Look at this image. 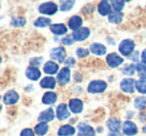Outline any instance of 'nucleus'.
<instances>
[{"label": "nucleus", "instance_id": "f257e3e1", "mask_svg": "<svg viewBox=\"0 0 146 136\" xmlns=\"http://www.w3.org/2000/svg\"><path fill=\"white\" fill-rule=\"evenodd\" d=\"M106 88H107L106 82L102 81V80H94L89 83L87 87V91L89 93H101Z\"/></svg>", "mask_w": 146, "mask_h": 136}, {"label": "nucleus", "instance_id": "f03ea898", "mask_svg": "<svg viewBox=\"0 0 146 136\" xmlns=\"http://www.w3.org/2000/svg\"><path fill=\"white\" fill-rule=\"evenodd\" d=\"M135 47V43L134 41L130 40V39H125V40L121 41L119 45V52L124 56H128L130 55L134 50Z\"/></svg>", "mask_w": 146, "mask_h": 136}, {"label": "nucleus", "instance_id": "7ed1b4c3", "mask_svg": "<svg viewBox=\"0 0 146 136\" xmlns=\"http://www.w3.org/2000/svg\"><path fill=\"white\" fill-rule=\"evenodd\" d=\"M120 88L125 93L132 94L134 93V90L136 88V81L132 78H125L120 83Z\"/></svg>", "mask_w": 146, "mask_h": 136}, {"label": "nucleus", "instance_id": "20e7f679", "mask_svg": "<svg viewBox=\"0 0 146 136\" xmlns=\"http://www.w3.org/2000/svg\"><path fill=\"white\" fill-rule=\"evenodd\" d=\"M57 9V5L55 4L54 2H45V3H42V4L39 6L38 10L40 13L42 14H45V15H52L54 13H56Z\"/></svg>", "mask_w": 146, "mask_h": 136}, {"label": "nucleus", "instance_id": "39448f33", "mask_svg": "<svg viewBox=\"0 0 146 136\" xmlns=\"http://www.w3.org/2000/svg\"><path fill=\"white\" fill-rule=\"evenodd\" d=\"M69 80H70V69L68 67H63L57 74V82L60 85H64L68 83Z\"/></svg>", "mask_w": 146, "mask_h": 136}, {"label": "nucleus", "instance_id": "423d86ee", "mask_svg": "<svg viewBox=\"0 0 146 136\" xmlns=\"http://www.w3.org/2000/svg\"><path fill=\"white\" fill-rule=\"evenodd\" d=\"M106 62L110 67L114 68V67H117L120 64H122L123 58L120 55L116 54V53H111V54L107 55V57H106Z\"/></svg>", "mask_w": 146, "mask_h": 136}, {"label": "nucleus", "instance_id": "0eeeda50", "mask_svg": "<svg viewBox=\"0 0 146 136\" xmlns=\"http://www.w3.org/2000/svg\"><path fill=\"white\" fill-rule=\"evenodd\" d=\"M50 56L53 60L59 61V62H64L65 59V49L63 47H56L50 51Z\"/></svg>", "mask_w": 146, "mask_h": 136}, {"label": "nucleus", "instance_id": "6e6552de", "mask_svg": "<svg viewBox=\"0 0 146 136\" xmlns=\"http://www.w3.org/2000/svg\"><path fill=\"white\" fill-rule=\"evenodd\" d=\"M89 35H90V30L88 28L83 27V28H80L78 30L74 31L72 37L75 41H83L86 38H88Z\"/></svg>", "mask_w": 146, "mask_h": 136}, {"label": "nucleus", "instance_id": "1a4fd4ad", "mask_svg": "<svg viewBox=\"0 0 146 136\" xmlns=\"http://www.w3.org/2000/svg\"><path fill=\"white\" fill-rule=\"evenodd\" d=\"M69 109L72 113L78 114L83 110V103L80 99H71L69 101Z\"/></svg>", "mask_w": 146, "mask_h": 136}, {"label": "nucleus", "instance_id": "9d476101", "mask_svg": "<svg viewBox=\"0 0 146 136\" xmlns=\"http://www.w3.org/2000/svg\"><path fill=\"white\" fill-rule=\"evenodd\" d=\"M78 136H95V131L91 126L85 123H80L78 125Z\"/></svg>", "mask_w": 146, "mask_h": 136}, {"label": "nucleus", "instance_id": "9b49d317", "mask_svg": "<svg viewBox=\"0 0 146 136\" xmlns=\"http://www.w3.org/2000/svg\"><path fill=\"white\" fill-rule=\"evenodd\" d=\"M56 116L59 120H64L67 119V118L70 116V113H69L68 109H67V106L66 104L64 103H61L57 106V109H56Z\"/></svg>", "mask_w": 146, "mask_h": 136}, {"label": "nucleus", "instance_id": "f8f14e48", "mask_svg": "<svg viewBox=\"0 0 146 136\" xmlns=\"http://www.w3.org/2000/svg\"><path fill=\"white\" fill-rule=\"evenodd\" d=\"M26 77L28 78V79L30 80H33V81H36V80H38L39 78H40L41 76V72L40 70L38 69V68H36V67L34 66H30L27 68L26 70Z\"/></svg>", "mask_w": 146, "mask_h": 136}, {"label": "nucleus", "instance_id": "ddd939ff", "mask_svg": "<svg viewBox=\"0 0 146 136\" xmlns=\"http://www.w3.org/2000/svg\"><path fill=\"white\" fill-rule=\"evenodd\" d=\"M19 99L18 93H16L15 91H8L3 97V101L7 105H12V104L16 103Z\"/></svg>", "mask_w": 146, "mask_h": 136}, {"label": "nucleus", "instance_id": "4468645a", "mask_svg": "<svg viewBox=\"0 0 146 136\" xmlns=\"http://www.w3.org/2000/svg\"><path fill=\"white\" fill-rule=\"evenodd\" d=\"M123 132L128 136H132L137 133V126L132 121H125L123 124Z\"/></svg>", "mask_w": 146, "mask_h": 136}, {"label": "nucleus", "instance_id": "2eb2a0df", "mask_svg": "<svg viewBox=\"0 0 146 136\" xmlns=\"http://www.w3.org/2000/svg\"><path fill=\"white\" fill-rule=\"evenodd\" d=\"M55 117V114H54V111H53L52 108H48L47 110L45 111L41 112L40 115H39V121L41 122H49V121H52Z\"/></svg>", "mask_w": 146, "mask_h": 136}, {"label": "nucleus", "instance_id": "dca6fc26", "mask_svg": "<svg viewBox=\"0 0 146 136\" xmlns=\"http://www.w3.org/2000/svg\"><path fill=\"white\" fill-rule=\"evenodd\" d=\"M68 25H69V28L73 31H76L78 29H80L82 25V19L80 18L79 16H72L70 18L68 22Z\"/></svg>", "mask_w": 146, "mask_h": 136}, {"label": "nucleus", "instance_id": "f3484780", "mask_svg": "<svg viewBox=\"0 0 146 136\" xmlns=\"http://www.w3.org/2000/svg\"><path fill=\"white\" fill-rule=\"evenodd\" d=\"M43 69H44V72L47 74H55L59 69V66L57 63L53 62V61H48L44 64V67H43Z\"/></svg>", "mask_w": 146, "mask_h": 136}, {"label": "nucleus", "instance_id": "a211bd4d", "mask_svg": "<svg viewBox=\"0 0 146 136\" xmlns=\"http://www.w3.org/2000/svg\"><path fill=\"white\" fill-rule=\"evenodd\" d=\"M40 85L42 86L43 88L53 89V88H55V85H56V80H55L54 77H50V76H47V77H44L42 80H41Z\"/></svg>", "mask_w": 146, "mask_h": 136}, {"label": "nucleus", "instance_id": "6ab92c4d", "mask_svg": "<svg viewBox=\"0 0 146 136\" xmlns=\"http://www.w3.org/2000/svg\"><path fill=\"white\" fill-rule=\"evenodd\" d=\"M98 12L101 15H110L111 13V5L108 3V1H101L98 5Z\"/></svg>", "mask_w": 146, "mask_h": 136}, {"label": "nucleus", "instance_id": "aec40b11", "mask_svg": "<svg viewBox=\"0 0 146 136\" xmlns=\"http://www.w3.org/2000/svg\"><path fill=\"white\" fill-rule=\"evenodd\" d=\"M90 51L95 55H104L106 53V47L100 43H93L90 46Z\"/></svg>", "mask_w": 146, "mask_h": 136}, {"label": "nucleus", "instance_id": "412c9836", "mask_svg": "<svg viewBox=\"0 0 146 136\" xmlns=\"http://www.w3.org/2000/svg\"><path fill=\"white\" fill-rule=\"evenodd\" d=\"M74 133H75V129L70 125H63L58 130L59 136H70L73 135Z\"/></svg>", "mask_w": 146, "mask_h": 136}, {"label": "nucleus", "instance_id": "4be33fe9", "mask_svg": "<svg viewBox=\"0 0 146 136\" xmlns=\"http://www.w3.org/2000/svg\"><path fill=\"white\" fill-rule=\"evenodd\" d=\"M50 30L56 35H63L67 32L66 26H65L64 24H61V23H58V24H52L50 26Z\"/></svg>", "mask_w": 146, "mask_h": 136}, {"label": "nucleus", "instance_id": "5701e85b", "mask_svg": "<svg viewBox=\"0 0 146 136\" xmlns=\"http://www.w3.org/2000/svg\"><path fill=\"white\" fill-rule=\"evenodd\" d=\"M107 127L111 130L112 132H118L121 128V123L118 119L111 118L107 121Z\"/></svg>", "mask_w": 146, "mask_h": 136}, {"label": "nucleus", "instance_id": "b1692460", "mask_svg": "<svg viewBox=\"0 0 146 136\" xmlns=\"http://www.w3.org/2000/svg\"><path fill=\"white\" fill-rule=\"evenodd\" d=\"M57 99V95L54 93V92H47V93L44 94L42 98V102L44 104H53L55 103Z\"/></svg>", "mask_w": 146, "mask_h": 136}, {"label": "nucleus", "instance_id": "393cba45", "mask_svg": "<svg viewBox=\"0 0 146 136\" xmlns=\"http://www.w3.org/2000/svg\"><path fill=\"white\" fill-rule=\"evenodd\" d=\"M34 130H35V132H36V134H38V135H40V136H43L48 131V125H47L46 123H44V122H40V123H38L35 126Z\"/></svg>", "mask_w": 146, "mask_h": 136}, {"label": "nucleus", "instance_id": "a878e982", "mask_svg": "<svg viewBox=\"0 0 146 136\" xmlns=\"http://www.w3.org/2000/svg\"><path fill=\"white\" fill-rule=\"evenodd\" d=\"M134 106L139 110L146 109V97H144V96L137 97L134 100Z\"/></svg>", "mask_w": 146, "mask_h": 136}, {"label": "nucleus", "instance_id": "bb28decb", "mask_svg": "<svg viewBox=\"0 0 146 136\" xmlns=\"http://www.w3.org/2000/svg\"><path fill=\"white\" fill-rule=\"evenodd\" d=\"M136 89L139 93L146 94V78H140L136 81Z\"/></svg>", "mask_w": 146, "mask_h": 136}, {"label": "nucleus", "instance_id": "cd10ccee", "mask_svg": "<svg viewBox=\"0 0 146 136\" xmlns=\"http://www.w3.org/2000/svg\"><path fill=\"white\" fill-rule=\"evenodd\" d=\"M51 23V20L46 17H40V18L36 19V21L34 22V25L36 27H45L47 25H49Z\"/></svg>", "mask_w": 146, "mask_h": 136}, {"label": "nucleus", "instance_id": "c85d7f7f", "mask_svg": "<svg viewBox=\"0 0 146 136\" xmlns=\"http://www.w3.org/2000/svg\"><path fill=\"white\" fill-rule=\"evenodd\" d=\"M136 71L141 78H146V65L144 63H138L136 65Z\"/></svg>", "mask_w": 146, "mask_h": 136}, {"label": "nucleus", "instance_id": "c756f323", "mask_svg": "<svg viewBox=\"0 0 146 136\" xmlns=\"http://www.w3.org/2000/svg\"><path fill=\"white\" fill-rule=\"evenodd\" d=\"M122 18H123V16H122V14H121V13H119V12L112 13V14L109 15V21L111 23H119V22H121Z\"/></svg>", "mask_w": 146, "mask_h": 136}, {"label": "nucleus", "instance_id": "7c9ffc66", "mask_svg": "<svg viewBox=\"0 0 146 136\" xmlns=\"http://www.w3.org/2000/svg\"><path fill=\"white\" fill-rule=\"evenodd\" d=\"M136 71V66L133 64H130L128 65V66H126L125 68H124L123 70V73L125 74V75H128V76H131L133 75L134 73H135Z\"/></svg>", "mask_w": 146, "mask_h": 136}, {"label": "nucleus", "instance_id": "2f4dec72", "mask_svg": "<svg viewBox=\"0 0 146 136\" xmlns=\"http://www.w3.org/2000/svg\"><path fill=\"white\" fill-rule=\"evenodd\" d=\"M112 7L116 12H119L123 9L124 7V2L123 1H112Z\"/></svg>", "mask_w": 146, "mask_h": 136}, {"label": "nucleus", "instance_id": "473e14b6", "mask_svg": "<svg viewBox=\"0 0 146 136\" xmlns=\"http://www.w3.org/2000/svg\"><path fill=\"white\" fill-rule=\"evenodd\" d=\"M73 5H74V1H64V2H62L60 9L61 11H68L72 8Z\"/></svg>", "mask_w": 146, "mask_h": 136}, {"label": "nucleus", "instance_id": "72a5a7b5", "mask_svg": "<svg viewBox=\"0 0 146 136\" xmlns=\"http://www.w3.org/2000/svg\"><path fill=\"white\" fill-rule=\"evenodd\" d=\"M25 23H26V20L22 17H17V18H14L12 20V25L16 27L23 26V25H25Z\"/></svg>", "mask_w": 146, "mask_h": 136}, {"label": "nucleus", "instance_id": "f704fd0d", "mask_svg": "<svg viewBox=\"0 0 146 136\" xmlns=\"http://www.w3.org/2000/svg\"><path fill=\"white\" fill-rule=\"evenodd\" d=\"M76 54L79 57H85L89 54V51H88V49H85V48H78L77 50H76Z\"/></svg>", "mask_w": 146, "mask_h": 136}, {"label": "nucleus", "instance_id": "c9c22d12", "mask_svg": "<svg viewBox=\"0 0 146 136\" xmlns=\"http://www.w3.org/2000/svg\"><path fill=\"white\" fill-rule=\"evenodd\" d=\"M20 136H34V132L32 131V129L27 128V129H24L21 131Z\"/></svg>", "mask_w": 146, "mask_h": 136}, {"label": "nucleus", "instance_id": "e433bc0d", "mask_svg": "<svg viewBox=\"0 0 146 136\" xmlns=\"http://www.w3.org/2000/svg\"><path fill=\"white\" fill-rule=\"evenodd\" d=\"M73 41H74L73 37L72 36H68V37H66V38L63 39L62 42H63V44H64V45H72Z\"/></svg>", "mask_w": 146, "mask_h": 136}, {"label": "nucleus", "instance_id": "4c0bfd02", "mask_svg": "<svg viewBox=\"0 0 146 136\" xmlns=\"http://www.w3.org/2000/svg\"><path fill=\"white\" fill-rule=\"evenodd\" d=\"M141 60H142V62H143L144 64H146V49H144L143 52H142V54H141Z\"/></svg>", "mask_w": 146, "mask_h": 136}, {"label": "nucleus", "instance_id": "58836bf2", "mask_svg": "<svg viewBox=\"0 0 146 136\" xmlns=\"http://www.w3.org/2000/svg\"><path fill=\"white\" fill-rule=\"evenodd\" d=\"M65 63H66L67 65H74L75 60H74L73 58H68V59H67V61H65Z\"/></svg>", "mask_w": 146, "mask_h": 136}, {"label": "nucleus", "instance_id": "ea45409f", "mask_svg": "<svg viewBox=\"0 0 146 136\" xmlns=\"http://www.w3.org/2000/svg\"><path fill=\"white\" fill-rule=\"evenodd\" d=\"M109 136H122V135L119 133V132H115V133H111Z\"/></svg>", "mask_w": 146, "mask_h": 136}, {"label": "nucleus", "instance_id": "a19ab883", "mask_svg": "<svg viewBox=\"0 0 146 136\" xmlns=\"http://www.w3.org/2000/svg\"><path fill=\"white\" fill-rule=\"evenodd\" d=\"M142 130H143L144 133H146V125H144V126H143V128H142Z\"/></svg>", "mask_w": 146, "mask_h": 136}]
</instances>
